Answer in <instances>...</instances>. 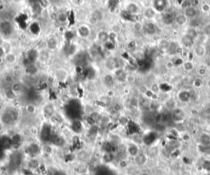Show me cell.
<instances>
[{
    "instance_id": "6da1fadb",
    "label": "cell",
    "mask_w": 210,
    "mask_h": 175,
    "mask_svg": "<svg viewBox=\"0 0 210 175\" xmlns=\"http://www.w3.org/2000/svg\"><path fill=\"white\" fill-rule=\"evenodd\" d=\"M171 119L176 121V122H181L183 121L185 117V113L181 108L180 107H176L173 110H171Z\"/></svg>"
},
{
    "instance_id": "7a4b0ae2",
    "label": "cell",
    "mask_w": 210,
    "mask_h": 175,
    "mask_svg": "<svg viewBox=\"0 0 210 175\" xmlns=\"http://www.w3.org/2000/svg\"><path fill=\"white\" fill-rule=\"evenodd\" d=\"M192 97V94L190 90L187 89H182V90L179 91L177 93V98L180 102H184V103H187L191 100Z\"/></svg>"
},
{
    "instance_id": "3957f363",
    "label": "cell",
    "mask_w": 210,
    "mask_h": 175,
    "mask_svg": "<svg viewBox=\"0 0 210 175\" xmlns=\"http://www.w3.org/2000/svg\"><path fill=\"white\" fill-rule=\"evenodd\" d=\"M168 5L167 0H154V9L158 13H163Z\"/></svg>"
},
{
    "instance_id": "277c9868",
    "label": "cell",
    "mask_w": 210,
    "mask_h": 175,
    "mask_svg": "<svg viewBox=\"0 0 210 175\" xmlns=\"http://www.w3.org/2000/svg\"><path fill=\"white\" fill-rule=\"evenodd\" d=\"M143 30L148 35H154L158 32V27L154 23L149 21V22H146L144 25Z\"/></svg>"
},
{
    "instance_id": "5b68a950",
    "label": "cell",
    "mask_w": 210,
    "mask_h": 175,
    "mask_svg": "<svg viewBox=\"0 0 210 175\" xmlns=\"http://www.w3.org/2000/svg\"><path fill=\"white\" fill-rule=\"evenodd\" d=\"M162 20L165 25H171L175 20V16L171 12H163L162 14Z\"/></svg>"
},
{
    "instance_id": "8992f818",
    "label": "cell",
    "mask_w": 210,
    "mask_h": 175,
    "mask_svg": "<svg viewBox=\"0 0 210 175\" xmlns=\"http://www.w3.org/2000/svg\"><path fill=\"white\" fill-rule=\"evenodd\" d=\"M197 12L196 8L195 7H187L185 8V12H184V15L185 16V17L187 19H192V18H195L197 17Z\"/></svg>"
},
{
    "instance_id": "52a82bcc",
    "label": "cell",
    "mask_w": 210,
    "mask_h": 175,
    "mask_svg": "<svg viewBox=\"0 0 210 175\" xmlns=\"http://www.w3.org/2000/svg\"><path fill=\"white\" fill-rule=\"evenodd\" d=\"M181 41L182 45L184 47H185V48H192L193 45H194V44H195V39H193V38H191L189 35H187L186 34H184L183 36L181 37Z\"/></svg>"
},
{
    "instance_id": "ba28073f",
    "label": "cell",
    "mask_w": 210,
    "mask_h": 175,
    "mask_svg": "<svg viewBox=\"0 0 210 175\" xmlns=\"http://www.w3.org/2000/svg\"><path fill=\"white\" fill-rule=\"evenodd\" d=\"M127 153L132 157H136L140 153V148L136 143H131L127 147Z\"/></svg>"
},
{
    "instance_id": "9c48e42d",
    "label": "cell",
    "mask_w": 210,
    "mask_h": 175,
    "mask_svg": "<svg viewBox=\"0 0 210 175\" xmlns=\"http://www.w3.org/2000/svg\"><path fill=\"white\" fill-rule=\"evenodd\" d=\"M135 161L136 163V164L140 166L144 165L148 161V156L144 153H139V155L135 157Z\"/></svg>"
},
{
    "instance_id": "30bf717a",
    "label": "cell",
    "mask_w": 210,
    "mask_h": 175,
    "mask_svg": "<svg viewBox=\"0 0 210 175\" xmlns=\"http://www.w3.org/2000/svg\"><path fill=\"white\" fill-rule=\"evenodd\" d=\"M207 53V49L205 48V46L203 44H199L195 47V56L199 57H203L206 55Z\"/></svg>"
},
{
    "instance_id": "8fae6325",
    "label": "cell",
    "mask_w": 210,
    "mask_h": 175,
    "mask_svg": "<svg viewBox=\"0 0 210 175\" xmlns=\"http://www.w3.org/2000/svg\"><path fill=\"white\" fill-rule=\"evenodd\" d=\"M3 60L5 61L6 63L12 65V64H14L16 62V61H17V56L12 52H7V53L5 54V56L3 57Z\"/></svg>"
},
{
    "instance_id": "7c38bea8",
    "label": "cell",
    "mask_w": 210,
    "mask_h": 175,
    "mask_svg": "<svg viewBox=\"0 0 210 175\" xmlns=\"http://www.w3.org/2000/svg\"><path fill=\"white\" fill-rule=\"evenodd\" d=\"M79 34L82 37V38H87L88 36H90V27L87 26H82L79 28L78 30Z\"/></svg>"
},
{
    "instance_id": "4fadbf2b",
    "label": "cell",
    "mask_w": 210,
    "mask_h": 175,
    "mask_svg": "<svg viewBox=\"0 0 210 175\" xmlns=\"http://www.w3.org/2000/svg\"><path fill=\"white\" fill-rule=\"evenodd\" d=\"M25 110L26 112L30 115V116H32V115H35L37 111V107L35 104L33 103H28L27 105H26L25 106Z\"/></svg>"
},
{
    "instance_id": "5bb4252c",
    "label": "cell",
    "mask_w": 210,
    "mask_h": 175,
    "mask_svg": "<svg viewBox=\"0 0 210 175\" xmlns=\"http://www.w3.org/2000/svg\"><path fill=\"white\" fill-rule=\"evenodd\" d=\"M199 140H200V143H201V144H203V145L210 148V135L209 133H203L200 136Z\"/></svg>"
},
{
    "instance_id": "9a60e30c",
    "label": "cell",
    "mask_w": 210,
    "mask_h": 175,
    "mask_svg": "<svg viewBox=\"0 0 210 175\" xmlns=\"http://www.w3.org/2000/svg\"><path fill=\"white\" fill-rule=\"evenodd\" d=\"M186 20H187V18L185 17L184 14H177V16H175V21L179 26L185 25L186 23Z\"/></svg>"
},
{
    "instance_id": "2e32d148",
    "label": "cell",
    "mask_w": 210,
    "mask_h": 175,
    "mask_svg": "<svg viewBox=\"0 0 210 175\" xmlns=\"http://www.w3.org/2000/svg\"><path fill=\"white\" fill-rule=\"evenodd\" d=\"M126 12L131 15H136L139 12V7L136 3H130L126 7Z\"/></svg>"
},
{
    "instance_id": "e0dca14e",
    "label": "cell",
    "mask_w": 210,
    "mask_h": 175,
    "mask_svg": "<svg viewBox=\"0 0 210 175\" xmlns=\"http://www.w3.org/2000/svg\"><path fill=\"white\" fill-rule=\"evenodd\" d=\"M155 14H156V11H155L154 8H152V7H148V8H146L145 11H144V16L147 18V19H152V18L154 17Z\"/></svg>"
},
{
    "instance_id": "ac0fdd59",
    "label": "cell",
    "mask_w": 210,
    "mask_h": 175,
    "mask_svg": "<svg viewBox=\"0 0 210 175\" xmlns=\"http://www.w3.org/2000/svg\"><path fill=\"white\" fill-rule=\"evenodd\" d=\"M11 89L17 96L22 90V86H21V85L20 84L19 82H13L12 87H11Z\"/></svg>"
},
{
    "instance_id": "d6986e66",
    "label": "cell",
    "mask_w": 210,
    "mask_h": 175,
    "mask_svg": "<svg viewBox=\"0 0 210 175\" xmlns=\"http://www.w3.org/2000/svg\"><path fill=\"white\" fill-rule=\"evenodd\" d=\"M201 25V20L200 19H199L198 17H195V18H192L190 20V22H189V26L190 28H194V29H196L198 27H199Z\"/></svg>"
},
{
    "instance_id": "ffe728a7",
    "label": "cell",
    "mask_w": 210,
    "mask_h": 175,
    "mask_svg": "<svg viewBox=\"0 0 210 175\" xmlns=\"http://www.w3.org/2000/svg\"><path fill=\"white\" fill-rule=\"evenodd\" d=\"M182 67H183L185 71H192L195 68V65H194V63L191 61H184Z\"/></svg>"
},
{
    "instance_id": "44dd1931",
    "label": "cell",
    "mask_w": 210,
    "mask_h": 175,
    "mask_svg": "<svg viewBox=\"0 0 210 175\" xmlns=\"http://www.w3.org/2000/svg\"><path fill=\"white\" fill-rule=\"evenodd\" d=\"M104 81L105 85L108 86V85H112V84L114 83L115 79H114V77H113L112 75L108 74V75H105L104 79Z\"/></svg>"
},
{
    "instance_id": "7402d4cb",
    "label": "cell",
    "mask_w": 210,
    "mask_h": 175,
    "mask_svg": "<svg viewBox=\"0 0 210 175\" xmlns=\"http://www.w3.org/2000/svg\"><path fill=\"white\" fill-rule=\"evenodd\" d=\"M47 44H48V48L49 49H55L57 48L58 43H57V40L56 39H53V38H51V39H49L48 40Z\"/></svg>"
},
{
    "instance_id": "603a6c76",
    "label": "cell",
    "mask_w": 210,
    "mask_h": 175,
    "mask_svg": "<svg viewBox=\"0 0 210 175\" xmlns=\"http://www.w3.org/2000/svg\"><path fill=\"white\" fill-rule=\"evenodd\" d=\"M186 34L190 36L191 38H193L194 39H196V37L198 36V32H197L196 29H194V28H189L186 31Z\"/></svg>"
},
{
    "instance_id": "cb8c5ba5",
    "label": "cell",
    "mask_w": 210,
    "mask_h": 175,
    "mask_svg": "<svg viewBox=\"0 0 210 175\" xmlns=\"http://www.w3.org/2000/svg\"><path fill=\"white\" fill-rule=\"evenodd\" d=\"M166 106L168 109H170V110H173L174 108L177 107V106H176V101L174 99H172V98L168 99L167 101V102H166Z\"/></svg>"
},
{
    "instance_id": "d4e9b609",
    "label": "cell",
    "mask_w": 210,
    "mask_h": 175,
    "mask_svg": "<svg viewBox=\"0 0 210 175\" xmlns=\"http://www.w3.org/2000/svg\"><path fill=\"white\" fill-rule=\"evenodd\" d=\"M193 85H194V86H195V88H201V87L203 85V79L200 78L195 79L194 80V82H193Z\"/></svg>"
},
{
    "instance_id": "484cf974",
    "label": "cell",
    "mask_w": 210,
    "mask_h": 175,
    "mask_svg": "<svg viewBox=\"0 0 210 175\" xmlns=\"http://www.w3.org/2000/svg\"><path fill=\"white\" fill-rule=\"evenodd\" d=\"M183 63H184L183 59L179 57H176V58L172 61V65H174V66H180V65H183Z\"/></svg>"
},
{
    "instance_id": "4316f807",
    "label": "cell",
    "mask_w": 210,
    "mask_h": 175,
    "mask_svg": "<svg viewBox=\"0 0 210 175\" xmlns=\"http://www.w3.org/2000/svg\"><path fill=\"white\" fill-rule=\"evenodd\" d=\"M209 149H210L209 147L204 146V145L201 144V143H199V144L198 145V150H199L200 152H202V153H206V152H208V151H209Z\"/></svg>"
},
{
    "instance_id": "83f0119b",
    "label": "cell",
    "mask_w": 210,
    "mask_h": 175,
    "mask_svg": "<svg viewBox=\"0 0 210 175\" xmlns=\"http://www.w3.org/2000/svg\"><path fill=\"white\" fill-rule=\"evenodd\" d=\"M130 105H131L132 107H137L138 106H139V100H138L137 97H131V101H130Z\"/></svg>"
},
{
    "instance_id": "f1b7e54d",
    "label": "cell",
    "mask_w": 210,
    "mask_h": 175,
    "mask_svg": "<svg viewBox=\"0 0 210 175\" xmlns=\"http://www.w3.org/2000/svg\"><path fill=\"white\" fill-rule=\"evenodd\" d=\"M143 28H144V25H142V24H140V22H135V25H134V30H136V31H141V30H143Z\"/></svg>"
},
{
    "instance_id": "f546056e",
    "label": "cell",
    "mask_w": 210,
    "mask_h": 175,
    "mask_svg": "<svg viewBox=\"0 0 210 175\" xmlns=\"http://www.w3.org/2000/svg\"><path fill=\"white\" fill-rule=\"evenodd\" d=\"M206 73H207V69H206L205 66L202 65V66H199V69H198V74H199L200 76L205 75Z\"/></svg>"
},
{
    "instance_id": "4dcf8cb0",
    "label": "cell",
    "mask_w": 210,
    "mask_h": 175,
    "mask_svg": "<svg viewBox=\"0 0 210 175\" xmlns=\"http://www.w3.org/2000/svg\"><path fill=\"white\" fill-rule=\"evenodd\" d=\"M154 121L156 122V123H162V120H163V114H161V113H157V114H155V116L154 117Z\"/></svg>"
},
{
    "instance_id": "1f68e13d",
    "label": "cell",
    "mask_w": 210,
    "mask_h": 175,
    "mask_svg": "<svg viewBox=\"0 0 210 175\" xmlns=\"http://www.w3.org/2000/svg\"><path fill=\"white\" fill-rule=\"evenodd\" d=\"M4 81L7 84H13L14 82V79H13V77L10 74H6L5 76H4Z\"/></svg>"
},
{
    "instance_id": "d6a6232c",
    "label": "cell",
    "mask_w": 210,
    "mask_h": 175,
    "mask_svg": "<svg viewBox=\"0 0 210 175\" xmlns=\"http://www.w3.org/2000/svg\"><path fill=\"white\" fill-rule=\"evenodd\" d=\"M155 129L159 132H162L165 129V126H164V123H158L155 125Z\"/></svg>"
},
{
    "instance_id": "836d02e7",
    "label": "cell",
    "mask_w": 210,
    "mask_h": 175,
    "mask_svg": "<svg viewBox=\"0 0 210 175\" xmlns=\"http://www.w3.org/2000/svg\"><path fill=\"white\" fill-rule=\"evenodd\" d=\"M201 9L203 13H209L210 11V5L208 3H203L201 7Z\"/></svg>"
},
{
    "instance_id": "e575fe53",
    "label": "cell",
    "mask_w": 210,
    "mask_h": 175,
    "mask_svg": "<svg viewBox=\"0 0 210 175\" xmlns=\"http://www.w3.org/2000/svg\"><path fill=\"white\" fill-rule=\"evenodd\" d=\"M204 33L207 35H210V23L204 26Z\"/></svg>"
},
{
    "instance_id": "d590c367",
    "label": "cell",
    "mask_w": 210,
    "mask_h": 175,
    "mask_svg": "<svg viewBox=\"0 0 210 175\" xmlns=\"http://www.w3.org/2000/svg\"><path fill=\"white\" fill-rule=\"evenodd\" d=\"M203 112H204V114H205L206 116H210V106H206V107L204 108V110H203Z\"/></svg>"
},
{
    "instance_id": "8d00e7d4",
    "label": "cell",
    "mask_w": 210,
    "mask_h": 175,
    "mask_svg": "<svg viewBox=\"0 0 210 175\" xmlns=\"http://www.w3.org/2000/svg\"><path fill=\"white\" fill-rule=\"evenodd\" d=\"M199 0H191L190 1V6H192V7H195L198 6L199 5Z\"/></svg>"
},
{
    "instance_id": "74e56055",
    "label": "cell",
    "mask_w": 210,
    "mask_h": 175,
    "mask_svg": "<svg viewBox=\"0 0 210 175\" xmlns=\"http://www.w3.org/2000/svg\"><path fill=\"white\" fill-rule=\"evenodd\" d=\"M182 138H183V140H185V141H188V140L190 139V137L189 134L185 133V134H184L183 136H182Z\"/></svg>"
},
{
    "instance_id": "f35d334b",
    "label": "cell",
    "mask_w": 210,
    "mask_h": 175,
    "mask_svg": "<svg viewBox=\"0 0 210 175\" xmlns=\"http://www.w3.org/2000/svg\"><path fill=\"white\" fill-rule=\"evenodd\" d=\"M3 104L1 102V103H0V113L3 112Z\"/></svg>"
},
{
    "instance_id": "ab89813d",
    "label": "cell",
    "mask_w": 210,
    "mask_h": 175,
    "mask_svg": "<svg viewBox=\"0 0 210 175\" xmlns=\"http://www.w3.org/2000/svg\"><path fill=\"white\" fill-rule=\"evenodd\" d=\"M2 102V95L0 94V103Z\"/></svg>"
},
{
    "instance_id": "60d3db41",
    "label": "cell",
    "mask_w": 210,
    "mask_h": 175,
    "mask_svg": "<svg viewBox=\"0 0 210 175\" xmlns=\"http://www.w3.org/2000/svg\"><path fill=\"white\" fill-rule=\"evenodd\" d=\"M209 133V134L210 135V126H209V133Z\"/></svg>"
}]
</instances>
